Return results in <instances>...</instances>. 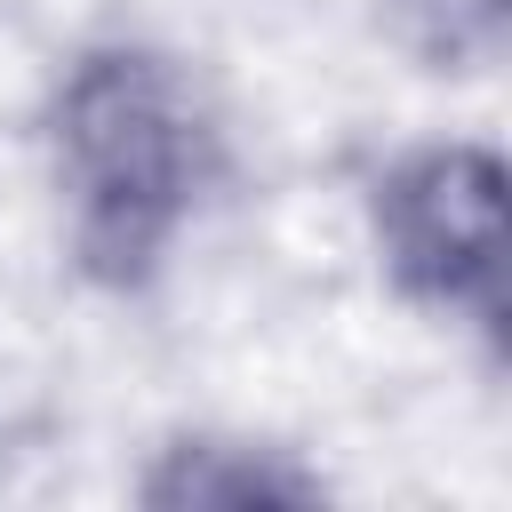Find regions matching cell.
<instances>
[{"label": "cell", "mask_w": 512, "mask_h": 512, "mask_svg": "<svg viewBox=\"0 0 512 512\" xmlns=\"http://www.w3.org/2000/svg\"><path fill=\"white\" fill-rule=\"evenodd\" d=\"M48 152H56L72 264L96 288L128 296L184 240L216 168V128L176 56L112 40L72 56V72L56 80Z\"/></svg>", "instance_id": "cell-1"}, {"label": "cell", "mask_w": 512, "mask_h": 512, "mask_svg": "<svg viewBox=\"0 0 512 512\" xmlns=\"http://www.w3.org/2000/svg\"><path fill=\"white\" fill-rule=\"evenodd\" d=\"M384 280L448 320L496 336L504 320V160L488 144H416L376 176Z\"/></svg>", "instance_id": "cell-2"}, {"label": "cell", "mask_w": 512, "mask_h": 512, "mask_svg": "<svg viewBox=\"0 0 512 512\" xmlns=\"http://www.w3.org/2000/svg\"><path fill=\"white\" fill-rule=\"evenodd\" d=\"M144 504H168V512H208V504H312L320 496V472H296L280 448H256V440H176L160 448V464L136 480Z\"/></svg>", "instance_id": "cell-3"}]
</instances>
